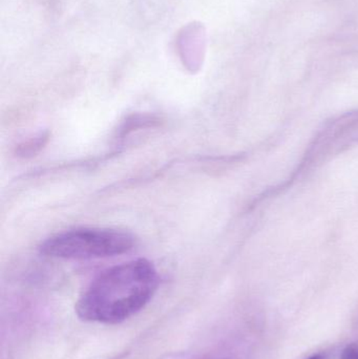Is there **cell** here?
I'll use <instances>...</instances> for the list:
<instances>
[{"mask_svg":"<svg viewBox=\"0 0 358 359\" xmlns=\"http://www.w3.org/2000/svg\"><path fill=\"white\" fill-rule=\"evenodd\" d=\"M307 359H324V356L322 354H317V355L311 356V358Z\"/></svg>","mask_w":358,"mask_h":359,"instance_id":"5","label":"cell"},{"mask_svg":"<svg viewBox=\"0 0 358 359\" xmlns=\"http://www.w3.org/2000/svg\"><path fill=\"white\" fill-rule=\"evenodd\" d=\"M48 140V133H41L37 136L29 138L17 147L16 155L21 158L33 157L34 155L41 151Z\"/></svg>","mask_w":358,"mask_h":359,"instance_id":"3","label":"cell"},{"mask_svg":"<svg viewBox=\"0 0 358 359\" xmlns=\"http://www.w3.org/2000/svg\"><path fill=\"white\" fill-rule=\"evenodd\" d=\"M135 244V236L124 230L77 228L46 238L40 251L56 259H103L128 252Z\"/></svg>","mask_w":358,"mask_h":359,"instance_id":"2","label":"cell"},{"mask_svg":"<svg viewBox=\"0 0 358 359\" xmlns=\"http://www.w3.org/2000/svg\"><path fill=\"white\" fill-rule=\"evenodd\" d=\"M159 287V273L153 263L134 259L99 274L76 304L84 322L116 325L136 316L151 301Z\"/></svg>","mask_w":358,"mask_h":359,"instance_id":"1","label":"cell"},{"mask_svg":"<svg viewBox=\"0 0 358 359\" xmlns=\"http://www.w3.org/2000/svg\"><path fill=\"white\" fill-rule=\"evenodd\" d=\"M340 359H358V345L352 344L343 351Z\"/></svg>","mask_w":358,"mask_h":359,"instance_id":"4","label":"cell"}]
</instances>
